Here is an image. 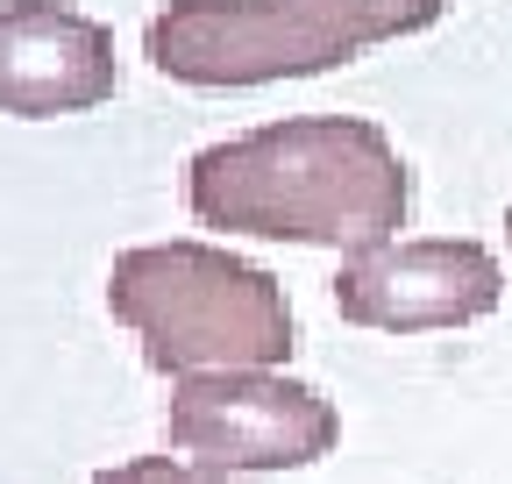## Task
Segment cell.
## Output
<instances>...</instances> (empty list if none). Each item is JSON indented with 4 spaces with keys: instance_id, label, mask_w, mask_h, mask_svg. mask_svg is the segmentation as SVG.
<instances>
[{
    "instance_id": "obj_1",
    "label": "cell",
    "mask_w": 512,
    "mask_h": 484,
    "mask_svg": "<svg viewBox=\"0 0 512 484\" xmlns=\"http://www.w3.org/2000/svg\"><path fill=\"white\" fill-rule=\"evenodd\" d=\"M185 207L200 228L363 257L406 228L413 171L377 121L299 114L207 143L185 164Z\"/></svg>"
},
{
    "instance_id": "obj_2",
    "label": "cell",
    "mask_w": 512,
    "mask_h": 484,
    "mask_svg": "<svg viewBox=\"0 0 512 484\" xmlns=\"http://www.w3.org/2000/svg\"><path fill=\"white\" fill-rule=\"evenodd\" d=\"M448 0H164L143 29L150 65L178 86H271L313 79L349 57L420 36Z\"/></svg>"
},
{
    "instance_id": "obj_3",
    "label": "cell",
    "mask_w": 512,
    "mask_h": 484,
    "mask_svg": "<svg viewBox=\"0 0 512 484\" xmlns=\"http://www.w3.org/2000/svg\"><path fill=\"white\" fill-rule=\"evenodd\" d=\"M114 321L143 342L150 371H271L292 356V307L264 264L214 242H143L107 271Z\"/></svg>"
},
{
    "instance_id": "obj_4",
    "label": "cell",
    "mask_w": 512,
    "mask_h": 484,
    "mask_svg": "<svg viewBox=\"0 0 512 484\" xmlns=\"http://www.w3.org/2000/svg\"><path fill=\"white\" fill-rule=\"evenodd\" d=\"M164 435L178 456L207 470H299L335 449L342 413L313 385L278 371H200L178 378Z\"/></svg>"
},
{
    "instance_id": "obj_5",
    "label": "cell",
    "mask_w": 512,
    "mask_h": 484,
    "mask_svg": "<svg viewBox=\"0 0 512 484\" xmlns=\"http://www.w3.org/2000/svg\"><path fill=\"white\" fill-rule=\"evenodd\" d=\"M505 299V271L484 242L463 235H427V242H377L349 257L335 278V307L356 328L377 335H427V328H463L484 321Z\"/></svg>"
},
{
    "instance_id": "obj_6",
    "label": "cell",
    "mask_w": 512,
    "mask_h": 484,
    "mask_svg": "<svg viewBox=\"0 0 512 484\" xmlns=\"http://www.w3.org/2000/svg\"><path fill=\"white\" fill-rule=\"evenodd\" d=\"M121 57L114 36L57 0H0V114L50 121L114 100Z\"/></svg>"
},
{
    "instance_id": "obj_7",
    "label": "cell",
    "mask_w": 512,
    "mask_h": 484,
    "mask_svg": "<svg viewBox=\"0 0 512 484\" xmlns=\"http://www.w3.org/2000/svg\"><path fill=\"white\" fill-rule=\"evenodd\" d=\"M100 484H221V470H207V463H178V456H136V463L100 470Z\"/></svg>"
},
{
    "instance_id": "obj_8",
    "label": "cell",
    "mask_w": 512,
    "mask_h": 484,
    "mask_svg": "<svg viewBox=\"0 0 512 484\" xmlns=\"http://www.w3.org/2000/svg\"><path fill=\"white\" fill-rule=\"evenodd\" d=\"M505 228H512V221H505Z\"/></svg>"
}]
</instances>
